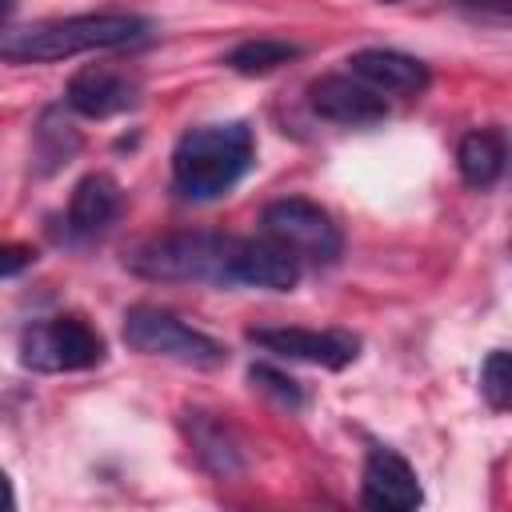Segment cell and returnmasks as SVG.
<instances>
[{
	"instance_id": "1",
	"label": "cell",
	"mask_w": 512,
	"mask_h": 512,
	"mask_svg": "<svg viewBox=\"0 0 512 512\" xmlns=\"http://www.w3.org/2000/svg\"><path fill=\"white\" fill-rule=\"evenodd\" d=\"M152 32V24L136 12H84L64 20H40L28 28H8L0 40V56L8 64H44V60H68L76 52H104V48H128L140 44Z\"/></svg>"
},
{
	"instance_id": "2",
	"label": "cell",
	"mask_w": 512,
	"mask_h": 512,
	"mask_svg": "<svg viewBox=\"0 0 512 512\" xmlns=\"http://www.w3.org/2000/svg\"><path fill=\"white\" fill-rule=\"evenodd\" d=\"M252 128L240 120L188 128L172 148V180L188 200H216L252 168Z\"/></svg>"
},
{
	"instance_id": "3",
	"label": "cell",
	"mask_w": 512,
	"mask_h": 512,
	"mask_svg": "<svg viewBox=\"0 0 512 512\" xmlns=\"http://www.w3.org/2000/svg\"><path fill=\"white\" fill-rule=\"evenodd\" d=\"M240 236L220 232H168L156 240H144L128 268L144 280L160 284H240Z\"/></svg>"
},
{
	"instance_id": "4",
	"label": "cell",
	"mask_w": 512,
	"mask_h": 512,
	"mask_svg": "<svg viewBox=\"0 0 512 512\" xmlns=\"http://www.w3.org/2000/svg\"><path fill=\"white\" fill-rule=\"evenodd\" d=\"M124 344L132 352L176 360V364H188V368H220L228 360L220 340L196 332L192 324H184L180 316H172L156 304H136V308L124 312Z\"/></svg>"
},
{
	"instance_id": "5",
	"label": "cell",
	"mask_w": 512,
	"mask_h": 512,
	"mask_svg": "<svg viewBox=\"0 0 512 512\" xmlns=\"http://www.w3.org/2000/svg\"><path fill=\"white\" fill-rule=\"evenodd\" d=\"M20 360L36 372H84L104 360V336L84 316L64 312L24 328Z\"/></svg>"
},
{
	"instance_id": "6",
	"label": "cell",
	"mask_w": 512,
	"mask_h": 512,
	"mask_svg": "<svg viewBox=\"0 0 512 512\" xmlns=\"http://www.w3.org/2000/svg\"><path fill=\"white\" fill-rule=\"evenodd\" d=\"M264 224V236H272L276 244H284L296 260H308V264H332L344 248V236L336 228V220L304 200V196H284V200H272L260 216Z\"/></svg>"
},
{
	"instance_id": "7",
	"label": "cell",
	"mask_w": 512,
	"mask_h": 512,
	"mask_svg": "<svg viewBox=\"0 0 512 512\" xmlns=\"http://www.w3.org/2000/svg\"><path fill=\"white\" fill-rule=\"evenodd\" d=\"M248 340L272 356L304 360L320 368H348L360 356V340L340 328H324V332L320 328H252Z\"/></svg>"
},
{
	"instance_id": "8",
	"label": "cell",
	"mask_w": 512,
	"mask_h": 512,
	"mask_svg": "<svg viewBox=\"0 0 512 512\" xmlns=\"http://www.w3.org/2000/svg\"><path fill=\"white\" fill-rule=\"evenodd\" d=\"M308 104L316 116L344 124V128H368L388 116V104L376 88H368L360 76H320L308 84Z\"/></svg>"
},
{
	"instance_id": "9",
	"label": "cell",
	"mask_w": 512,
	"mask_h": 512,
	"mask_svg": "<svg viewBox=\"0 0 512 512\" xmlns=\"http://www.w3.org/2000/svg\"><path fill=\"white\" fill-rule=\"evenodd\" d=\"M360 496H364V504L376 508V512H412V508H420V500H424L412 464H408L400 452H392V448H372V452H368Z\"/></svg>"
},
{
	"instance_id": "10",
	"label": "cell",
	"mask_w": 512,
	"mask_h": 512,
	"mask_svg": "<svg viewBox=\"0 0 512 512\" xmlns=\"http://www.w3.org/2000/svg\"><path fill=\"white\" fill-rule=\"evenodd\" d=\"M348 72L380 96H420L428 88V64L396 48H360L348 56Z\"/></svg>"
},
{
	"instance_id": "11",
	"label": "cell",
	"mask_w": 512,
	"mask_h": 512,
	"mask_svg": "<svg viewBox=\"0 0 512 512\" xmlns=\"http://www.w3.org/2000/svg\"><path fill=\"white\" fill-rule=\"evenodd\" d=\"M64 100H68L72 112H80L88 120H104V116H116V112L136 104V80H128L124 72L92 64V68H80L68 80Z\"/></svg>"
},
{
	"instance_id": "12",
	"label": "cell",
	"mask_w": 512,
	"mask_h": 512,
	"mask_svg": "<svg viewBox=\"0 0 512 512\" xmlns=\"http://www.w3.org/2000/svg\"><path fill=\"white\" fill-rule=\"evenodd\" d=\"M236 276H240V284H252V288L288 292V288H296V280H300V260H296L284 244H276L272 236L240 240Z\"/></svg>"
},
{
	"instance_id": "13",
	"label": "cell",
	"mask_w": 512,
	"mask_h": 512,
	"mask_svg": "<svg viewBox=\"0 0 512 512\" xmlns=\"http://www.w3.org/2000/svg\"><path fill=\"white\" fill-rule=\"evenodd\" d=\"M116 212H120V184L108 172H92L72 188L68 228L76 236H96L116 220Z\"/></svg>"
},
{
	"instance_id": "14",
	"label": "cell",
	"mask_w": 512,
	"mask_h": 512,
	"mask_svg": "<svg viewBox=\"0 0 512 512\" xmlns=\"http://www.w3.org/2000/svg\"><path fill=\"white\" fill-rule=\"evenodd\" d=\"M504 160H508L504 140H500V132H492V128L468 132V136L460 140V148H456V168H460V176H464L468 188H488V184H496V176L504 172Z\"/></svg>"
},
{
	"instance_id": "15",
	"label": "cell",
	"mask_w": 512,
	"mask_h": 512,
	"mask_svg": "<svg viewBox=\"0 0 512 512\" xmlns=\"http://www.w3.org/2000/svg\"><path fill=\"white\" fill-rule=\"evenodd\" d=\"M296 56H300V44L276 40V36H256V40H244L228 52V68L240 76H264V72H276L280 64H288Z\"/></svg>"
},
{
	"instance_id": "16",
	"label": "cell",
	"mask_w": 512,
	"mask_h": 512,
	"mask_svg": "<svg viewBox=\"0 0 512 512\" xmlns=\"http://www.w3.org/2000/svg\"><path fill=\"white\" fill-rule=\"evenodd\" d=\"M188 416H192V420H188V432H192L196 456H200L212 472H220V476L240 472V448L232 444V436H228L216 420H208L204 412H188Z\"/></svg>"
},
{
	"instance_id": "17",
	"label": "cell",
	"mask_w": 512,
	"mask_h": 512,
	"mask_svg": "<svg viewBox=\"0 0 512 512\" xmlns=\"http://www.w3.org/2000/svg\"><path fill=\"white\" fill-rule=\"evenodd\" d=\"M480 396L496 412H512V352H488L480 364Z\"/></svg>"
},
{
	"instance_id": "18",
	"label": "cell",
	"mask_w": 512,
	"mask_h": 512,
	"mask_svg": "<svg viewBox=\"0 0 512 512\" xmlns=\"http://www.w3.org/2000/svg\"><path fill=\"white\" fill-rule=\"evenodd\" d=\"M248 380H252L260 392H268V396H276L280 404H288V408H300V404H304V392H300V384H296L292 376H284V372L268 368V364H252Z\"/></svg>"
},
{
	"instance_id": "19",
	"label": "cell",
	"mask_w": 512,
	"mask_h": 512,
	"mask_svg": "<svg viewBox=\"0 0 512 512\" xmlns=\"http://www.w3.org/2000/svg\"><path fill=\"white\" fill-rule=\"evenodd\" d=\"M28 260H32V248L8 244V248H4V264H0V268H4V276H16V272H20V268H24Z\"/></svg>"
},
{
	"instance_id": "20",
	"label": "cell",
	"mask_w": 512,
	"mask_h": 512,
	"mask_svg": "<svg viewBox=\"0 0 512 512\" xmlns=\"http://www.w3.org/2000/svg\"><path fill=\"white\" fill-rule=\"evenodd\" d=\"M384 4H400V0H384Z\"/></svg>"
}]
</instances>
